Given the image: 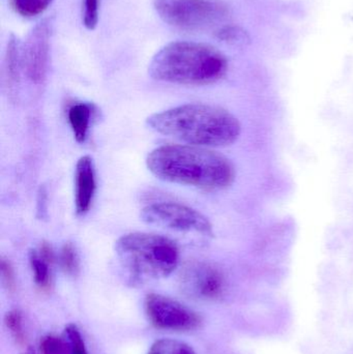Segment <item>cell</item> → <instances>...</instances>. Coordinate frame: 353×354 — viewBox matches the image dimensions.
Masks as SVG:
<instances>
[{"label":"cell","instance_id":"cell-7","mask_svg":"<svg viewBox=\"0 0 353 354\" xmlns=\"http://www.w3.org/2000/svg\"><path fill=\"white\" fill-rule=\"evenodd\" d=\"M145 311L151 324L160 330L189 332L201 324L198 313L176 299L158 293L147 295Z\"/></svg>","mask_w":353,"mask_h":354},{"label":"cell","instance_id":"cell-13","mask_svg":"<svg viewBox=\"0 0 353 354\" xmlns=\"http://www.w3.org/2000/svg\"><path fill=\"white\" fill-rule=\"evenodd\" d=\"M29 264L37 286L41 290H49L52 284V263L39 254V250L35 249L29 252Z\"/></svg>","mask_w":353,"mask_h":354},{"label":"cell","instance_id":"cell-16","mask_svg":"<svg viewBox=\"0 0 353 354\" xmlns=\"http://www.w3.org/2000/svg\"><path fill=\"white\" fill-rule=\"evenodd\" d=\"M59 264L64 274L76 277L80 270V260L78 252L73 243H66L62 245L59 253Z\"/></svg>","mask_w":353,"mask_h":354},{"label":"cell","instance_id":"cell-20","mask_svg":"<svg viewBox=\"0 0 353 354\" xmlns=\"http://www.w3.org/2000/svg\"><path fill=\"white\" fill-rule=\"evenodd\" d=\"M41 351L43 354H68V343L66 339L49 335L41 341Z\"/></svg>","mask_w":353,"mask_h":354},{"label":"cell","instance_id":"cell-8","mask_svg":"<svg viewBox=\"0 0 353 354\" xmlns=\"http://www.w3.org/2000/svg\"><path fill=\"white\" fill-rule=\"evenodd\" d=\"M180 286L184 295L198 301H217L226 291V279L222 270L209 262L187 264L180 274Z\"/></svg>","mask_w":353,"mask_h":354},{"label":"cell","instance_id":"cell-4","mask_svg":"<svg viewBox=\"0 0 353 354\" xmlns=\"http://www.w3.org/2000/svg\"><path fill=\"white\" fill-rule=\"evenodd\" d=\"M122 268L135 282L167 278L180 263V249L168 237L153 233L122 235L115 243Z\"/></svg>","mask_w":353,"mask_h":354},{"label":"cell","instance_id":"cell-5","mask_svg":"<svg viewBox=\"0 0 353 354\" xmlns=\"http://www.w3.org/2000/svg\"><path fill=\"white\" fill-rule=\"evenodd\" d=\"M153 6L163 21L184 30L211 28L229 15L221 0H155Z\"/></svg>","mask_w":353,"mask_h":354},{"label":"cell","instance_id":"cell-19","mask_svg":"<svg viewBox=\"0 0 353 354\" xmlns=\"http://www.w3.org/2000/svg\"><path fill=\"white\" fill-rule=\"evenodd\" d=\"M6 328L12 334V338L15 339L19 345H23L25 343V333L23 328L22 314L19 310H10L6 314L4 317Z\"/></svg>","mask_w":353,"mask_h":354},{"label":"cell","instance_id":"cell-22","mask_svg":"<svg viewBox=\"0 0 353 354\" xmlns=\"http://www.w3.org/2000/svg\"><path fill=\"white\" fill-rule=\"evenodd\" d=\"M0 270H1L2 282L4 286L8 291L14 290L16 287V278H15V270L12 263L6 258H2Z\"/></svg>","mask_w":353,"mask_h":354},{"label":"cell","instance_id":"cell-24","mask_svg":"<svg viewBox=\"0 0 353 354\" xmlns=\"http://www.w3.org/2000/svg\"><path fill=\"white\" fill-rule=\"evenodd\" d=\"M23 354H39V353H37V351H35V349L27 348L26 351H25V353Z\"/></svg>","mask_w":353,"mask_h":354},{"label":"cell","instance_id":"cell-9","mask_svg":"<svg viewBox=\"0 0 353 354\" xmlns=\"http://www.w3.org/2000/svg\"><path fill=\"white\" fill-rule=\"evenodd\" d=\"M48 21H41L32 29L24 45H21L22 70L29 82L43 84L49 66L51 29Z\"/></svg>","mask_w":353,"mask_h":354},{"label":"cell","instance_id":"cell-15","mask_svg":"<svg viewBox=\"0 0 353 354\" xmlns=\"http://www.w3.org/2000/svg\"><path fill=\"white\" fill-rule=\"evenodd\" d=\"M15 12L24 18H33L47 10L52 0H10Z\"/></svg>","mask_w":353,"mask_h":354},{"label":"cell","instance_id":"cell-1","mask_svg":"<svg viewBox=\"0 0 353 354\" xmlns=\"http://www.w3.org/2000/svg\"><path fill=\"white\" fill-rule=\"evenodd\" d=\"M146 165L162 180L209 192L228 189L236 176L233 164L225 156L194 145L158 147L149 153Z\"/></svg>","mask_w":353,"mask_h":354},{"label":"cell","instance_id":"cell-10","mask_svg":"<svg viewBox=\"0 0 353 354\" xmlns=\"http://www.w3.org/2000/svg\"><path fill=\"white\" fill-rule=\"evenodd\" d=\"M97 191L95 168L90 156H83L75 168V209L78 216H84L93 205Z\"/></svg>","mask_w":353,"mask_h":354},{"label":"cell","instance_id":"cell-3","mask_svg":"<svg viewBox=\"0 0 353 354\" xmlns=\"http://www.w3.org/2000/svg\"><path fill=\"white\" fill-rule=\"evenodd\" d=\"M227 70V58L217 48L180 41L162 48L151 59L149 72L162 82L207 85L221 80Z\"/></svg>","mask_w":353,"mask_h":354},{"label":"cell","instance_id":"cell-18","mask_svg":"<svg viewBox=\"0 0 353 354\" xmlns=\"http://www.w3.org/2000/svg\"><path fill=\"white\" fill-rule=\"evenodd\" d=\"M64 337L68 343V354H88L84 339L77 326L68 324L64 330Z\"/></svg>","mask_w":353,"mask_h":354},{"label":"cell","instance_id":"cell-14","mask_svg":"<svg viewBox=\"0 0 353 354\" xmlns=\"http://www.w3.org/2000/svg\"><path fill=\"white\" fill-rule=\"evenodd\" d=\"M147 354H196L188 343L175 339L164 338L155 341Z\"/></svg>","mask_w":353,"mask_h":354},{"label":"cell","instance_id":"cell-11","mask_svg":"<svg viewBox=\"0 0 353 354\" xmlns=\"http://www.w3.org/2000/svg\"><path fill=\"white\" fill-rule=\"evenodd\" d=\"M22 60H21V44L14 35L10 37L4 59V79L8 93L14 95L20 84Z\"/></svg>","mask_w":353,"mask_h":354},{"label":"cell","instance_id":"cell-17","mask_svg":"<svg viewBox=\"0 0 353 354\" xmlns=\"http://www.w3.org/2000/svg\"><path fill=\"white\" fill-rule=\"evenodd\" d=\"M218 39L230 45H247L250 43V35L245 29L233 25H226L217 31Z\"/></svg>","mask_w":353,"mask_h":354},{"label":"cell","instance_id":"cell-21","mask_svg":"<svg viewBox=\"0 0 353 354\" xmlns=\"http://www.w3.org/2000/svg\"><path fill=\"white\" fill-rule=\"evenodd\" d=\"M99 0H84L83 23L89 30H93L99 22Z\"/></svg>","mask_w":353,"mask_h":354},{"label":"cell","instance_id":"cell-6","mask_svg":"<svg viewBox=\"0 0 353 354\" xmlns=\"http://www.w3.org/2000/svg\"><path fill=\"white\" fill-rule=\"evenodd\" d=\"M141 220L149 225L180 232L213 236L209 218L198 210L178 202H160L147 205L141 212Z\"/></svg>","mask_w":353,"mask_h":354},{"label":"cell","instance_id":"cell-23","mask_svg":"<svg viewBox=\"0 0 353 354\" xmlns=\"http://www.w3.org/2000/svg\"><path fill=\"white\" fill-rule=\"evenodd\" d=\"M47 189L41 187L37 193V216L39 218H44L47 214Z\"/></svg>","mask_w":353,"mask_h":354},{"label":"cell","instance_id":"cell-2","mask_svg":"<svg viewBox=\"0 0 353 354\" xmlns=\"http://www.w3.org/2000/svg\"><path fill=\"white\" fill-rule=\"evenodd\" d=\"M149 128L189 145L224 147L240 138L242 124L228 110L209 104H186L153 114Z\"/></svg>","mask_w":353,"mask_h":354},{"label":"cell","instance_id":"cell-12","mask_svg":"<svg viewBox=\"0 0 353 354\" xmlns=\"http://www.w3.org/2000/svg\"><path fill=\"white\" fill-rule=\"evenodd\" d=\"M95 113V106L89 103H75L68 111V120L72 129L75 140L84 143L88 137L91 120Z\"/></svg>","mask_w":353,"mask_h":354}]
</instances>
